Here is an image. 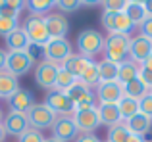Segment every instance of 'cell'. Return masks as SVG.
I'll use <instances>...</instances> for the list:
<instances>
[{
  "mask_svg": "<svg viewBox=\"0 0 152 142\" xmlns=\"http://www.w3.org/2000/svg\"><path fill=\"white\" fill-rule=\"evenodd\" d=\"M129 42L131 37L121 33H110L108 37H104V60L118 65L129 60Z\"/></svg>",
  "mask_w": 152,
  "mask_h": 142,
  "instance_id": "1",
  "label": "cell"
},
{
  "mask_svg": "<svg viewBox=\"0 0 152 142\" xmlns=\"http://www.w3.org/2000/svg\"><path fill=\"white\" fill-rule=\"evenodd\" d=\"M77 48H79V54L87 60H93L94 56L104 50V37L100 31L96 29H83L81 33L77 35Z\"/></svg>",
  "mask_w": 152,
  "mask_h": 142,
  "instance_id": "2",
  "label": "cell"
},
{
  "mask_svg": "<svg viewBox=\"0 0 152 142\" xmlns=\"http://www.w3.org/2000/svg\"><path fill=\"white\" fill-rule=\"evenodd\" d=\"M23 31H25L27 38H29L31 46L42 48V46L50 41V35H48L46 25H45V17H35V15H29L27 21L23 23Z\"/></svg>",
  "mask_w": 152,
  "mask_h": 142,
  "instance_id": "3",
  "label": "cell"
},
{
  "mask_svg": "<svg viewBox=\"0 0 152 142\" xmlns=\"http://www.w3.org/2000/svg\"><path fill=\"white\" fill-rule=\"evenodd\" d=\"M71 44L67 38H50L45 46H42V56L46 58V62L52 64H64L67 58L71 56Z\"/></svg>",
  "mask_w": 152,
  "mask_h": 142,
  "instance_id": "4",
  "label": "cell"
},
{
  "mask_svg": "<svg viewBox=\"0 0 152 142\" xmlns=\"http://www.w3.org/2000/svg\"><path fill=\"white\" fill-rule=\"evenodd\" d=\"M33 65H35V58L29 54V50L27 52H8L4 71H8L14 77H21V75L29 73L33 69Z\"/></svg>",
  "mask_w": 152,
  "mask_h": 142,
  "instance_id": "5",
  "label": "cell"
},
{
  "mask_svg": "<svg viewBox=\"0 0 152 142\" xmlns=\"http://www.w3.org/2000/svg\"><path fill=\"white\" fill-rule=\"evenodd\" d=\"M58 115L45 104H35L33 109L27 113V121H29V127L42 131V129H52V125L56 123Z\"/></svg>",
  "mask_w": 152,
  "mask_h": 142,
  "instance_id": "6",
  "label": "cell"
},
{
  "mask_svg": "<svg viewBox=\"0 0 152 142\" xmlns=\"http://www.w3.org/2000/svg\"><path fill=\"white\" fill-rule=\"evenodd\" d=\"M45 106H48L56 115H73V112H75V106L71 104L67 94L62 92V90H56V88L46 92Z\"/></svg>",
  "mask_w": 152,
  "mask_h": 142,
  "instance_id": "7",
  "label": "cell"
},
{
  "mask_svg": "<svg viewBox=\"0 0 152 142\" xmlns=\"http://www.w3.org/2000/svg\"><path fill=\"white\" fill-rule=\"evenodd\" d=\"M71 117H73V123L79 135H94V131L100 127V117H98L96 108L85 109V112H73Z\"/></svg>",
  "mask_w": 152,
  "mask_h": 142,
  "instance_id": "8",
  "label": "cell"
},
{
  "mask_svg": "<svg viewBox=\"0 0 152 142\" xmlns=\"http://www.w3.org/2000/svg\"><path fill=\"white\" fill-rule=\"evenodd\" d=\"M79 136V131L73 123L71 115H58L56 123L52 125V138L60 142H71Z\"/></svg>",
  "mask_w": 152,
  "mask_h": 142,
  "instance_id": "9",
  "label": "cell"
},
{
  "mask_svg": "<svg viewBox=\"0 0 152 142\" xmlns=\"http://www.w3.org/2000/svg\"><path fill=\"white\" fill-rule=\"evenodd\" d=\"M60 65L52 64V62H41L35 65V83L45 90H52L56 83V75H58Z\"/></svg>",
  "mask_w": 152,
  "mask_h": 142,
  "instance_id": "10",
  "label": "cell"
},
{
  "mask_svg": "<svg viewBox=\"0 0 152 142\" xmlns=\"http://www.w3.org/2000/svg\"><path fill=\"white\" fill-rule=\"evenodd\" d=\"M123 98V85L118 81L112 83H98L96 85V100L98 104H119Z\"/></svg>",
  "mask_w": 152,
  "mask_h": 142,
  "instance_id": "11",
  "label": "cell"
},
{
  "mask_svg": "<svg viewBox=\"0 0 152 142\" xmlns=\"http://www.w3.org/2000/svg\"><path fill=\"white\" fill-rule=\"evenodd\" d=\"M148 56H152V41L142 35H135L131 37L129 42V60H133L135 64L141 65Z\"/></svg>",
  "mask_w": 152,
  "mask_h": 142,
  "instance_id": "12",
  "label": "cell"
},
{
  "mask_svg": "<svg viewBox=\"0 0 152 142\" xmlns=\"http://www.w3.org/2000/svg\"><path fill=\"white\" fill-rule=\"evenodd\" d=\"M2 127L6 131V135H14V136H21L23 133L29 129V121H27V115L25 113H19V112H8L4 115V121H2Z\"/></svg>",
  "mask_w": 152,
  "mask_h": 142,
  "instance_id": "13",
  "label": "cell"
},
{
  "mask_svg": "<svg viewBox=\"0 0 152 142\" xmlns=\"http://www.w3.org/2000/svg\"><path fill=\"white\" fill-rule=\"evenodd\" d=\"M45 25H46V31H48L50 38H66L67 31H69V21L60 12L45 15Z\"/></svg>",
  "mask_w": 152,
  "mask_h": 142,
  "instance_id": "14",
  "label": "cell"
},
{
  "mask_svg": "<svg viewBox=\"0 0 152 142\" xmlns=\"http://www.w3.org/2000/svg\"><path fill=\"white\" fill-rule=\"evenodd\" d=\"M8 104H10L12 112H19V113H25V115H27V113L33 109V106L37 104V102H35L33 92H29L27 88H19L18 92L8 100Z\"/></svg>",
  "mask_w": 152,
  "mask_h": 142,
  "instance_id": "15",
  "label": "cell"
},
{
  "mask_svg": "<svg viewBox=\"0 0 152 142\" xmlns=\"http://www.w3.org/2000/svg\"><path fill=\"white\" fill-rule=\"evenodd\" d=\"M6 46L10 52H27L31 48V42L27 38L23 27H18L15 31H12L10 35L6 37Z\"/></svg>",
  "mask_w": 152,
  "mask_h": 142,
  "instance_id": "16",
  "label": "cell"
},
{
  "mask_svg": "<svg viewBox=\"0 0 152 142\" xmlns=\"http://www.w3.org/2000/svg\"><path fill=\"white\" fill-rule=\"evenodd\" d=\"M96 112H98V117H100V125H106L108 129L118 123H123L121 115H119V109H118V104H98Z\"/></svg>",
  "mask_w": 152,
  "mask_h": 142,
  "instance_id": "17",
  "label": "cell"
},
{
  "mask_svg": "<svg viewBox=\"0 0 152 142\" xmlns=\"http://www.w3.org/2000/svg\"><path fill=\"white\" fill-rule=\"evenodd\" d=\"M125 127L129 129L131 135H137V136H142L145 138V135H148L150 127H152V119L146 115H142V113H137V115H133L131 119L125 121Z\"/></svg>",
  "mask_w": 152,
  "mask_h": 142,
  "instance_id": "18",
  "label": "cell"
},
{
  "mask_svg": "<svg viewBox=\"0 0 152 142\" xmlns=\"http://www.w3.org/2000/svg\"><path fill=\"white\" fill-rule=\"evenodd\" d=\"M19 88L21 86H19L18 77L10 75L8 71H0V98L2 100H10Z\"/></svg>",
  "mask_w": 152,
  "mask_h": 142,
  "instance_id": "19",
  "label": "cell"
},
{
  "mask_svg": "<svg viewBox=\"0 0 152 142\" xmlns=\"http://www.w3.org/2000/svg\"><path fill=\"white\" fill-rule=\"evenodd\" d=\"M66 94H67V98L71 100V104H73V106H77V104H81V102H85V100L94 98L93 88H89L87 85H83L81 81H75V85L71 86V88H67Z\"/></svg>",
  "mask_w": 152,
  "mask_h": 142,
  "instance_id": "20",
  "label": "cell"
},
{
  "mask_svg": "<svg viewBox=\"0 0 152 142\" xmlns=\"http://www.w3.org/2000/svg\"><path fill=\"white\" fill-rule=\"evenodd\" d=\"M89 64H91V60L83 58L81 54H71V56L62 64V67L66 69L67 73H71L75 79H79L83 75V71L87 69V65H89Z\"/></svg>",
  "mask_w": 152,
  "mask_h": 142,
  "instance_id": "21",
  "label": "cell"
},
{
  "mask_svg": "<svg viewBox=\"0 0 152 142\" xmlns=\"http://www.w3.org/2000/svg\"><path fill=\"white\" fill-rule=\"evenodd\" d=\"M123 12H125V15L133 21L135 27H139L146 17H148V15H146V10H145V4L139 2V0H127Z\"/></svg>",
  "mask_w": 152,
  "mask_h": 142,
  "instance_id": "22",
  "label": "cell"
},
{
  "mask_svg": "<svg viewBox=\"0 0 152 142\" xmlns=\"http://www.w3.org/2000/svg\"><path fill=\"white\" fill-rule=\"evenodd\" d=\"M139 71H141V67H139V64H135L133 60L121 62L119 67H118V83H119V85H125V83L137 79L139 77Z\"/></svg>",
  "mask_w": 152,
  "mask_h": 142,
  "instance_id": "23",
  "label": "cell"
},
{
  "mask_svg": "<svg viewBox=\"0 0 152 142\" xmlns=\"http://www.w3.org/2000/svg\"><path fill=\"white\" fill-rule=\"evenodd\" d=\"M150 90L146 88V85L141 81V79H133V81H129V83H125L123 85V96H127V98H133V100H141L145 94H148Z\"/></svg>",
  "mask_w": 152,
  "mask_h": 142,
  "instance_id": "24",
  "label": "cell"
},
{
  "mask_svg": "<svg viewBox=\"0 0 152 142\" xmlns=\"http://www.w3.org/2000/svg\"><path fill=\"white\" fill-rule=\"evenodd\" d=\"M98 64V77H100V83H112L118 81V64H112L108 60L96 62Z\"/></svg>",
  "mask_w": 152,
  "mask_h": 142,
  "instance_id": "25",
  "label": "cell"
},
{
  "mask_svg": "<svg viewBox=\"0 0 152 142\" xmlns=\"http://www.w3.org/2000/svg\"><path fill=\"white\" fill-rule=\"evenodd\" d=\"M25 6H27L31 15L45 17V15H48V12L52 8H54V2L52 0H29V2H25Z\"/></svg>",
  "mask_w": 152,
  "mask_h": 142,
  "instance_id": "26",
  "label": "cell"
},
{
  "mask_svg": "<svg viewBox=\"0 0 152 142\" xmlns=\"http://www.w3.org/2000/svg\"><path fill=\"white\" fill-rule=\"evenodd\" d=\"M118 109H119V115H121V121L125 123L127 119H131L133 115L139 113V102L133 100V98L123 96L121 100H119V104H118Z\"/></svg>",
  "mask_w": 152,
  "mask_h": 142,
  "instance_id": "27",
  "label": "cell"
},
{
  "mask_svg": "<svg viewBox=\"0 0 152 142\" xmlns=\"http://www.w3.org/2000/svg\"><path fill=\"white\" fill-rule=\"evenodd\" d=\"M83 85H87L89 88H96V85L100 83V77H98V64L94 60H91V64L87 65V69L83 71V75L77 79Z\"/></svg>",
  "mask_w": 152,
  "mask_h": 142,
  "instance_id": "28",
  "label": "cell"
},
{
  "mask_svg": "<svg viewBox=\"0 0 152 142\" xmlns=\"http://www.w3.org/2000/svg\"><path fill=\"white\" fill-rule=\"evenodd\" d=\"M23 6H25V2H19V0H2L0 2V15L2 17L18 19Z\"/></svg>",
  "mask_w": 152,
  "mask_h": 142,
  "instance_id": "29",
  "label": "cell"
},
{
  "mask_svg": "<svg viewBox=\"0 0 152 142\" xmlns=\"http://www.w3.org/2000/svg\"><path fill=\"white\" fill-rule=\"evenodd\" d=\"M135 29L133 21L125 15V12H119V14H114V29L112 33H121V35H129L131 31Z\"/></svg>",
  "mask_w": 152,
  "mask_h": 142,
  "instance_id": "30",
  "label": "cell"
},
{
  "mask_svg": "<svg viewBox=\"0 0 152 142\" xmlns=\"http://www.w3.org/2000/svg\"><path fill=\"white\" fill-rule=\"evenodd\" d=\"M75 81H77V79H75L71 73H67V71L64 69L62 65H60V69H58V75H56L54 88H56V90H62V92H66L67 88H71V86L75 85Z\"/></svg>",
  "mask_w": 152,
  "mask_h": 142,
  "instance_id": "31",
  "label": "cell"
},
{
  "mask_svg": "<svg viewBox=\"0 0 152 142\" xmlns=\"http://www.w3.org/2000/svg\"><path fill=\"white\" fill-rule=\"evenodd\" d=\"M129 129L125 127V123H118L114 127L108 129V136H106V142H127L129 138Z\"/></svg>",
  "mask_w": 152,
  "mask_h": 142,
  "instance_id": "32",
  "label": "cell"
},
{
  "mask_svg": "<svg viewBox=\"0 0 152 142\" xmlns=\"http://www.w3.org/2000/svg\"><path fill=\"white\" fill-rule=\"evenodd\" d=\"M18 19H12V17H2L0 15V37H4L6 38L8 35L12 33V31H15L18 29Z\"/></svg>",
  "mask_w": 152,
  "mask_h": 142,
  "instance_id": "33",
  "label": "cell"
},
{
  "mask_svg": "<svg viewBox=\"0 0 152 142\" xmlns=\"http://www.w3.org/2000/svg\"><path fill=\"white\" fill-rule=\"evenodd\" d=\"M125 4L127 0H106V2H102V8L104 12H110V14H119L125 10Z\"/></svg>",
  "mask_w": 152,
  "mask_h": 142,
  "instance_id": "34",
  "label": "cell"
},
{
  "mask_svg": "<svg viewBox=\"0 0 152 142\" xmlns=\"http://www.w3.org/2000/svg\"><path fill=\"white\" fill-rule=\"evenodd\" d=\"M19 142H45V136L41 135V131L29 127L21 136H19Z\"/></svg>",
  "mask_w": 152,
  "mask_h": 142,
  "instance_id": "35",
  "label": "cell"
},
{
  "mask_svg": "<svg viewBox=\"0 0 152 142\" xmlns=\"http://www.w3.org/2000/svg\"><path fill=\"white\" fill-rule=\"evenodd\" d=\"M54 6L60 12H77L81 8V2L79 0H58V2H54Z\"/></svg>",
  "mask_w": 152,
  "mask_h": 142,
  "instance_id": "36",
  "label": "cell"
},
{
  "mask_svg": "<svg viewBox=\"0 0 152 142\" xmlns=\"http://www.w3.org/2000/svg\"><path fill=\"white\" fill-rule=\"evenodd\" d=\"M139 113H142V115H146V117L152 119V96H150V92L145 94V96L139 100Z\"/></svg>",
  "mask_w": 152,
  "mask_h": 142,
  "instance_id": "37",
  "label": "cell"
},
{
  "mask_svg": "<svg viewBox=\"0 0 152 142\" xmlns=\"http://www.w3.org/2000/svg\"><path fill=\"white\" fill-rule=\"evenodd\" d=\"M139 35H142V37H146V38L152 41V17H150V15L141 23V25H139Z\"/></svg>",
  "mask_w": 152,
  "mask_h": 142,
  "instance_id": "38",
  "label": "cell"
},
{
  "mask_svg": "<svg viewBox=\"0 0 152 142\" xmlns=\"http://www.w3.org/2000/svg\"><path fill=\"white\" fill-rule=\"evenodd\" d=\"M139 79L146 85V88H152V71H146V69H141L139 71Z\"/></svg>",
  "mask_w": 152,
  "mask_h": 142,
  "instance_id": "39",
  "label": "cell"
},
{
  "mask_svg": "<svg viewBox=\"0 0 152 142\" xmlns=\"http://www.w3.org/2000/svg\"><path fill=\"white\" fill-rule=\"evenodd\" d=\"M73 142H102L96 135H79Z\"/></svg>",
  "mask_w": 152,
  "mask_h": 142,
  "instance_id": "40",
  "label": "cell"
},
{
  "mask_svg": "<svg viewBox=\"0 0 152 142\" xmlns=\"http://www.w3.org/2000/svg\"><path fill=\"white\" fill-rule=\"evenodd\" d=\"M6 56H8V52L0 48V71L6 69Z\"/></svg>",
  "mask_w": 152,
  "mask_h": 142,
  "instance_id": "41",
  "label": "cell"
},
{
  "mask_svg": "<svg viewBox=\"0 0 152 142\" xmlns=\"http://www.w3.org/2000/svg\"><path fill=\"white\" fill-rule=\"evenodd\" d=\"M141 69H146V71H152V56H148L145 62H142L141 65H139Z\"/></svg>",
  "mask_w": 152,
  "mask_h": 142,
  "instance_id": "42",
  "label": "cell"
},
{
  "mask_svg": "<svg viewBox=\"0 0 152 142\" xmlns=\"http://www.w3.org/2000/svg\"><path fill=\"white\" fill-rule=\"evenodd\" d=\"M145 10H146V15H150L152 17V0H145Z\"/></svg>",
  "mask_w": 152,
  "mask_h": 142,
  "instance_id": "43",
  "label": "cell"
},
{
  "mask_svg": "<svg viewBox=\"0 0 152 142\" xmlns=\"http://www.w3.org/2000/svg\"><path fill=\"white\" fill-rule=\"evenodd\" d=\"M127 142H146L142 136H137V135H129V138H127Z\"/></svg>",
  "mask_w": 152,
  "mask_h": 142,
  "instance_id": "44",
  "label": "cell"
},
{
  "mask_svg": "<svg viewBox=\"0 0 152 142\" xmlns=\"http://www.w3.org/2000/svg\"><path fill=\"white\" fill-rule=\"evenodd\" d=\"M4 138H6V131H4V127L0 125V142H4Z\"/></svg>",
  "mask_w": 152,
  "mask_h": 142,
  "instance_id": "45",
  "label": "cell"
},
{
  "mask_svg": "<svg viewBox=\"0 0 152 142\" xmlns=\"http://www.w3.org/2000/svg\"><path fill=\"white\" fill-rule=\"evenodd\" d=\"M45 142H60V140H56V138H52V136H50V138H45Z\"/></svg>",
  "mask_w": 152,
  "mask_h": 142,
  "instance_id": "46",
  "label": "cell"
},
{
  "mask_svg": "<svg viewBox=\"0 0 152 142\" xmlns=\"http://www.w3.org/2000/svg\"><path fill=\"white\" fill-rule=\"evenodd\" d=\"M2 121H4V115H2V109H0V125H2Z\"/></svg>",
  "mask_w": 152,
  "mask_h": 142,
  "instance_id": "47",
  "label": "cell"
},
{
  "mask_svg": "<svg viewBox=\"0 0 152 142\" xmlns=\"http://www.w3.org/2000/svg\"><path fill=\"white\" fill-rule=\"evenodd\" d=\"M150 96H152V88H150Z\"/></svg>",
  "mask_w": 152,
  "mask_h": 142,
  "instance_id": "48",
  "label": "cell"
},
{
  "mask_svg": "<svg viewBox=\"0 0 152 142\" xmlns=\"http://www.w3.org/2000/svg\"><path fill=\"white\" fill-rule=\"evenodd\" d=\"M148 142H152V140H148Z\"/></svg>",
  "mask_w": 152,
  "mask_h": 142,
  "instance_id": "49",
  "label": "cell"
}]
</instances>
